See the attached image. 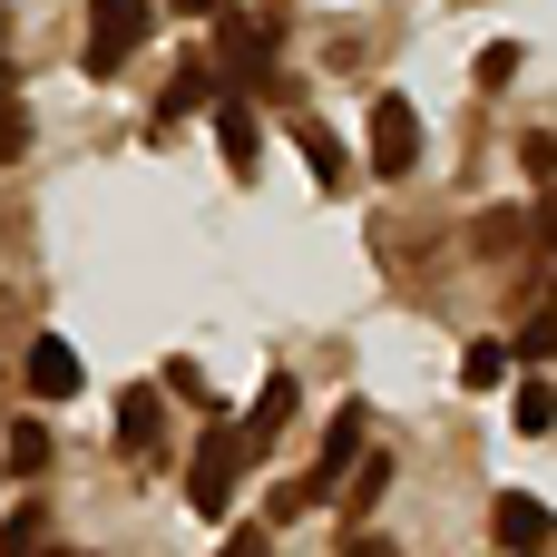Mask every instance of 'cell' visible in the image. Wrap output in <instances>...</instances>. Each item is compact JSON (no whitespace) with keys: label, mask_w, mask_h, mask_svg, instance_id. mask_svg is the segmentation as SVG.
Masks as SVG:
<instances>
[{"label":"cell","mask_w":557,"mask_h":557,"mask_svg":"<svg viewBox=\"0 0 557 557\" xmlns=\"http://www.w3.org/2000/svg\"><path fill=\"white\" fill-rule=\"evenodd\" d=\"M245 460H255V450H245V431H225V421H215V431L196 441V460H186V509H196V519H225V499H235Z\"/></svg>","instance_id":"obj_1"},{"label":"cell","mask_w":557,"mask_h":557,"mask_svg":"<svg viewBox=\"0 0 557 557\" xmlns=\"http://www.w3.org/2000/svg\"><path fill=\"white\" fill-rule=\"evenodd\" d=\"M362 460H372V411H362V401H343V411L323 421V441H313L304 499H333V490H343V470H362Z\"/></svg>","instance_id":"obj_2"},{"label":"cell","mask_w":557,"mask_h":557,"mask_svg":"<svg viewBox=\"0 0 557 557\" xmlns=\"http://www.w3.org/2000/svg\"><path fill=\"white\" fill-rule=\"evenodd\" d=\"M147 20H157V0H88V78H117L137 59Z\"/></svg>","instance_id":"obj_3"},{"label":"cell","mask_w":557,"mask_h":557,"mask_svg":"<svg viewBox=\"0 0 557 557\" xmlns=\"http://www.w3.org/2000/svg\"><path fill=\"white\" fill-rule=\"evenodd\" d=\"M206 49H215V69L235 78V98H245V88H274V29H264V20L225 10V29H215Z\"/></svg>","instance_id":"obj_4"},{"label":"cell","mask_w":557,"mask_h":557,"mask_svg":"<svg viewBox=\"0 0 557 557\" xmlns=\"http://www.w3.org/2000/svg\"><path fill=\"white\" fill-rule=\"evenodd\" d=\"M362 127H372V176H411V166H421V117H411V98L382 88Z\"/></svg>","instance_id":"obj_5"},{"label":"cell","mask_w":557,"mask_h":557,"mask_svg":"<svg viewBox=\"0 0 557 557\" xmlns=\"http://www.w3.org/2000/svg\"><path fill=\"white\" fill-rule=\"evenodd\" d=\"M490 529H499V548H509V557H557V509H548V499H529V490H499Z\"/></svg>","instance_id":"obj_6"},{"label":"cell","mask_w":557,"mask_h":557,"mask_svg":"<svg viewBox=\"0 0 557 557\" xmlns=\"http://www.w3.org/2000/svg\"><path fill=\"white\" fill-rule=\"evenodd\" d=\"M117 450H127V460H166V401H157L147 382L117 392Z\"/></svg>","instance_id":"obj_7"},{"label":"cell","mask_w":557,"mask_h":557,"mask_svg":"<svg viewBox=\"0 0 557 557\" xmlns=\"http://www.w3.org/2000/svg\"><path fill=\"white\" fill-rule=\"evenodd\" d=\"M88 372H78V352H69V333H39L29 343V401H69Z\"/></svg>","instance_id":"obj_8"},{"label":"cell","mask_w":557,"mask_h":557,"mask_svg":"<svg viewBox=\"0 0 557 557\" xmlns=\"http://www.w3.org/2000/svg\"><path fill=\"white\" fill-rule=\"evenodd\" d=\"M284 421H294V372H274V382L255 392V411H245V450H274Z\"/></svg>","instance_id":"obj_9"},{"label":"cell","mask_w":557,"mask_h":557,"mask_svg":"<svg viewBox=\"0 0 557 557\" xmlns=\"http://www.w3.org/2000/svg\"><path fill=\"white\" fill-rule=\"evenodd\" d=\"M215 147H225V166H235V176H255V108H245L235 88L215 98Z\"/></svg>","instance_id":"obj_10"},{"label":"cell","mask_w":557,"mask_h":557,"mask_svg":"<svg viewBox=\"0 0 557 557\" xmlns=\"http://www.w3.org/2000/svg\"><path fill=\"white\" fill-rule=\"evenodd\" d=\"M294 147H304V166H313V186H323V196L352 176V157H343V137H333L323 117H304V127H294Z\"/></svg>","instance_id":"obj_11"},{"label":"cell","mask_w":557,"mask_h":557,"mask_svg":"<svg viewBox=\"0 0 557 557\" xmlns=\"http://www.w3.org/2000/svg\"><path fill=\"white\" fill-rule=\"evenodd\" d=\"M215 98V49H186V69L166 78V117H186V108H206Z\"/></svg>","instance_id":"obj_12"},{"label":"cell","mask_w":557,"mask_h":557,"mask_svg":"<svg viewBox=\"0 0 557 557\" xmlns=\"http://www.w3.org/2000/svg\"><path fill=\"white\" fill-rule=\"evenodd\" d=\"M382 490H392V450H372V460L352 470V490H343V519H362V509H382Z\"/></svg>","instance_id":"obj_13"},{"label":"cell","mask_w":557,"mask_h":557,"mask_svg":"<svg viewBox=\"0 0 557 557\" xmlns=\"http://www.w3.org/2000/svg\"><path fill=\"white\" fill-rule=\"evenodd\" d=\"M509 362H519L509 343H470V362H460V382H470V392H499V382H509Z\"/></svg>","instance_id":"obj_14"},{"label":"cell","mask_w":557,"mask_h":557,"mask_svg":"<svg viewBox=\"0 0 557 557\" xmlns=\"http://www.w3.org/2000/svg\"><path fill=\"white\" fill-rule=\"evenodd\" d=\"M10 470H20V480H39V470H49V431H39V421H20V431H10Z\"/></svg>","instance_id":"obj_15"},{"label":"cell","mask_w":557,"mask_h":557,"mask_svg":"<svg viewBox=\"0 0 557 557\" xmlns=\"http://www.w3.org/2000/svg\"><path fill=\"white\" fill-rule=\"evenodd\" d=\"M10 157H29V108L0 88V166H10Z\"/></svg>","instance_id":"obj_16"},{"label":"cell","mask_w":557,"mask_h":557,"mask_svg":"<svg viewBox=\"0 0 557 557\" xmlns=\"http://www.w3.org/2000/svg\"><path fill=\"white\" fill-rule=\"evenodd\" d=\"M509 411H519V431H548V421H557V392H548V382H519Z\"/></svg>","instance_id":"obj_17"},{"label":"cell","mask_w":557,"mask_h":557,"mask_svg":"<svg viewBox=\"0 0 557 557\" xmlns=\"http://www.w3.org/2000/svg\"><path fill=\"white\" fill-rule=\"evenodd\" d=\"M215 557H274V529H264V519H245V529H235Z\"/></svg>","instance_id":"obj_18"},{"label":"cell","mask_w":557,"mask_h":557,"mask_svg":"<svg viewBox=\"0 0 557 557\" xmlns=\"http://www.w3.org/2000/svg\"><path fill=\"white\" fill-rule=\"evenodd\" d=\"M343 557H401V548H392V539H372V529H352V548H343Z\"/></svg>","instance_id":"obj_19"},{"label":"cell","mask_w":557,"mask_h":557,"mask_svg":"<svg viewBox=\"0 0 557 557\" xmlns=\"http://www.w3.org/2000/svg\"><path fill=\"white\" fill-rule=\"evenodd\" d=\"M0 88H10V10H0Z\"/></svg>","instance_id":"obj_20"},{"label":"cell","mask_w":557,"mask_h":557,"mask_svg":"<svg viewBox=\"0 0 557 557\" xmlns=\"http://www.w3.org/2000/svg\"><path fill=\"white\" fill-rule=\"evenodd\" d=\"M186 10H196V20H215V10H225V0H186Z\"/></svg>","instance_id":"obj_21"}]
</instances>
